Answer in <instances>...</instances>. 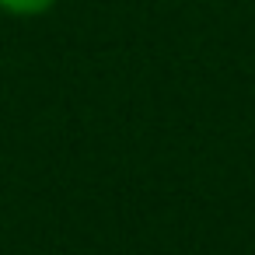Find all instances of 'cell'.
<instances>
[{"mask_svg":"<svg viewBox=\"0 0 255 255\" xmlns=\"http://www.w3.org/2000/svg\"><path fill=\"white\" fill-rule=\"evenodd\" d=\"M53 4V0H0V7L11 14H39Z\"/></svg>","mask_w":255,"mask_h":255,"instance_id":"obj_1","label":"cell"}]
</instances>
